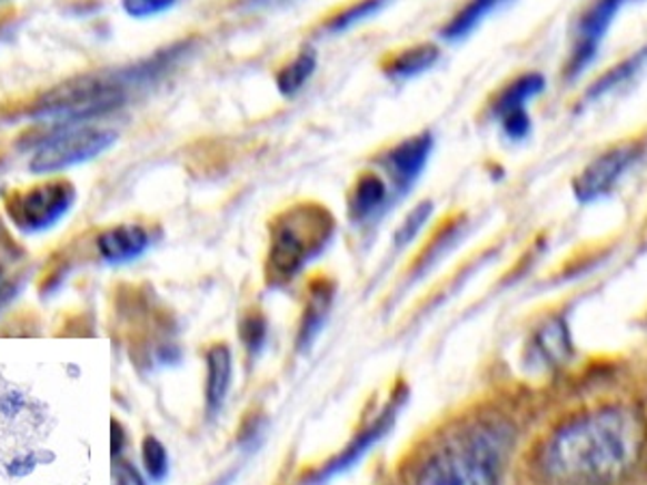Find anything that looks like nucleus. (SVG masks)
<instances>
[{
	"label": "nucleus",
	"mask_w": 647,
	"mask_h": 485,
	"mask_svg": "<svg viewBox=\"0 0 647 485\" xmlns=\"http://www.w3.org/2000/svg\"><path fill=\"white\" fill-rule=\"evenodd\" d=\"M33 466H36L33 457L27 455V457H22V459L11 462V464H9V473H11V475H27V473L33 471Z\"/></svg>",
	"instance_id": "obj_28"
},
{
	"label": "nucleus",
	"mask_w": 647,
	"mask_h": 485,
	"mask_svg": "<svg viewBox=\"0 0 647 485\" xmlns=\"http://www.w3.org/2000/svg\"><path fill=\"white\" fill-rule=\"evenodd\" d=\"M115 477H117V485H145L143 477L139 475V471L130 462H123V459L117 462Z\"/></svg>",
	"instance_id": "obj_26"
},
{
	"label": "nucleus",
	"mask_w": 647,
	"mask_h": 485,
	"mask_svg": "<svg viewBox=\"0 0 647 485\" xmlns=\"http://www.w3.org/2000/svg\"><path fill=\"white\" fill-rule=\"evenodd\" d=\"M335 233V219L328 208L316 201L296 203L270 221V242L266 255V283L283 287L305 265L318 257Z\"/></svg>",
	"instance_id": "obj_3"
},
{
	"label": "nucleus",
	"mask_w": 647,
	"mask_h": 485,
	"mask_svg": "<svg viewBox=\"0 0 647 485\" xmlns=\"http://www.w3.org/2000/svg\"><path fill=\"white\" fill-rule=\"evenodd\" d=\"M431 148H434L431 134L424 132V134H417L412 139L401 141L399 145L387 153L385 166L394 180V186L399 192H406L424 173V169L430 160Z\"/></svg>",
	"instance_id": "obj_11"
},
{
	"label": "nucleus",
	"mask_w": 647,
	"mask_h": 485,
	"mask_svg": "<svg viewBox=\"0 0 647 485\" xmlns=\"http://www.w3.org/2000/svg\"><path fill=\"white\" fill-rule=\"evenodd\" d=\"M644 153L641 145L619 143L611 150L594 158L575 180V194L580 203H591L605 194H609L617 182L626 175V171L639 160Z\"/></svg>",
	"instance_id": "obj_8"
},
{
	"label": "nucleus",
	"mask_w": 647,
	"mask_h": 485,
	"mask_svg": "<svg viewBox=\"0 0 647 485\" xmlns=\"http://www.w3.org/2000/svg\"><path fill=\"white\" fill-rule=\"evenodd\" d=\"M534 350L544 363H561L570 356V333H568V324L561 317H555L550 322H546L536 335L534 341Z\"/></svg>",
	"instance_id": "obj_17"
},
{
	"label": "nucleus",
	"mask_w": 647,
	"mask_h": 485,
	"mask_svg": "<svg viewBox=\"0 0 647 485\" xmlns=\"http://www.w3.org/2000/svg\"><path fill=\"white\" fill-rule=\"evenodd\" d=\"M646 63L647 46L646 48H641L637 54H633V57H628L626 61H621L619 65H615V68L609 70L607 74L603 75L598 82H594V84L589 87L585 100H587V102H596V100L609 95V93H613L615 89H619L621 84L630 82L635 75L639 74V72L646 68Z\"/></svg>",
	"instance_id": "obj_19"
},
{
	"label": "nucleus",
	"mask_w": 647,
	"mask_h": 485,
	"mask_svg": "<svg viewBox=\"0 0 647 485\" xmlns=\"http://www.w3.org/2000/svg\"><path fill=\"white\" fill-rule=\"evenodd\" d=\"M141 453H143L145 471L151 477V482H162L169 473V455L165 445L156 436H145Z\"/></svg>",
	"instance_id": "obj_23"
},
{
	"label": "nucleus",
	"mask_w": 647,
	"mask_h": 485,
	"mask_svg": "<svg viewBox=\"0 0 647 485\" xmlns=\"http://www.w3.org/2000/svg\"><path fill=\"white\" fill-rule=\"evenodd\" d=\"M509 447L511 430L505 421H470L421 459L412 485H499Z\"/></svg>",
	"instance_id": "obj_2"
},
{
	"label": "nucleus",
	"mask_w": 647,
	"mask_h": 485,
	"mask_svg": "<svg viewBox=\"0 0 647 485\" xmlns=\"http://www.w3.org/2000/svg\"><path fill=\"white\" fill-rule=\"evenodd\" d=\"M387 199H389V188L378 173H374V171L360 173L355 186L350 190V196H348L350 221L352 223L369 221L371 216H376L385 208Z\"/></svg>",
	"instance_id": "obj_15"
},
{
	"label": "nucleus",
	"mask_w": 647,
	"mask_h": 485,
	"mask_svg": "<svg viewBox=\"0 0 647 485\" xmlns=\"http://www.w3.org/2000/svg\"><path fill=\"white\" fill-rule=\"evenodd\" d=\"M178 0H121V7L132 18H151L169 11Z\"/></svg>",
	"instance_id": "obj_25"
},
{
	"label": "nucleus",
	"mask_w": 647,
	"mask_h": 485,
	"mask_svg": "<svg viewBox=\"0 0 647 485\" xmlns=\"http://www.w3.org/2000/svg\"><path fill=\"white\" fill-rule=\"evenodd\" d=\"M259 2H272V0H259Z\"/></svg>",
	"instance_id": "obj_30"
},
{
	"label": "nucleus",
	"mask_w": 647,
	"mask_h": 485,
	"mask_svg": "<svg viewBox=\"0 0 647 485\" xmlns=\"http://www.w3.org/2000/svg\"><path fill=\"white\" fill-rule=\"evenodd\" d=\"M628 0H594L578 18L570 59L566 63L568 78L583 74L600 52V46Z\"/></svg>",
	"instance_id": "obj_7"
},
{
	"label": "nucleus",
	"mask_w": 647,
	"mask_h": 485,
	"mask_svg": "<svg viewBox=\"0 0 647 485\" xmlns=\"http://www.w3.org/2000/svg\"><path fill=\"white\" fill-rule=\"evenodd\" d=\"M404 400H406V386L401 384L399 395H394V397L387 402V406L382 408V412H380L378 416H374L371 423L365 425V427L360 430L359 434L348 443V447L344 448V451H339L335 457H330L318 473H313V477L309 479V485L326 484V482L332 479L335 475H339V473L352 468V466L359 462L360 457H362L369 448L374 447V445H378V443L389 434V430H391L394 423H396L397 411H399V406L404 404Z\"/></svg>",
	"instance_id": "obj_9"
},
{
	"label": "nucleus",
	"mask_w": 647,
	"mask_h": 485,
	"mask_svg": "<svg viewBox=\"0 0 647 485\" xmlns=\"http://www.w3.org/2000/svg\"><path fill=\"white\" fill-rule=\"evenodd\" d=\"M110 436H112V441H110V453H112L115 459H119L121 457V451H123V445H126V434H123V427H121V423L117 418L110 421Z\"/></svg>",
	"instance_id": "obj_27"
},
{
	"label": "nucleus",
	"mask_w": 647,
	"mask_h": 485,
	"mask_svg": "<svg viewBox=\"0 0 647 485\" xmlns=\"http://www.w3.org/2000/svg\"><path fill=\"white\" fill-rule=\"evenodd\" d=\"M646 421L628 406L585 412L546 443L539 468L553 485H617L639 464Z\"/></svg>",
	"instance_id": "obj_1"
},
{
	"label": "nucleus",
	"mask_w": 647,
	"mask_h": 485,
	"mask_svg": "<svg viewBox=\"0 0 647 485\" xmlns=\"http://www.w3.org/2000/svg\"><path fill=\"white\" fill-rule=\"evenodd\" d=\"M544 75L522 74L511 80L492 102V114L501 123L505 137L509 141H525L531 134V117L527 104L544 91Z\"/></svg>",
	"instance_id": "obj_10"
},
{
	"label": "nucleus",
	"mask_w": 647,
	"mask_h": 485,
	"mask_svg": "<svg viewBox=\"0 0 647 485\" xmlns=\"http://www.w3.org/2000/svg\"><path fill=\"white\" fill-rule=\"evenodd\" d=\"M115 141H117L115 130L91 128V125H80V128L68 125L41 141L29 166L33 173L63 171V169L98 158Z\"/></svg>",
	"instance_id": "obj_5"
},
{
	"label": "nucleus",
	"mask_w": 647,
	"mask_h": 485,
	"mask_svg": "<svg viewBox=\"0 0 647 485\" xmlns=\"http://www.w3.org/2000/svg\"><path fill=\"white\" fill-rule=\"evenodd\" d=\"M318 68V54L313 48H302L293 61H289L288 65L277 74V89L281 91V95L291 98L296 95L307 80L313 75Z\"/></svg>",
	"instance_id": "obj_20"
},
{
	"label": "nucleus",
	"mask_w": 647,
	"mask_h": 485,
	"mask_svg": "<svg viewBox=\"0 0 647 485\" xmlns=\"http://www.w3.org/2000/svg\"><path fill=\"white\" fill-rule=\"evenodd\" d=\"M9 294H11V287H2V290H0V306L7 302Z\"/></svg>",
	"instance_id": "obj_29"
},
{
	"label": "nucleus",
	"mask_w": 647,
	"mask_h": 485,
	"mask_svg": "<svg viewBox=\"0 0 647 485\" xmlns=\"http://www.w3.org/2000/svg\"><path fill=\"white\" fill-rule=\"evenodd\" d=\"M0 274H2V270H0Z\"/></svg>",
	"instance_id": "obj_31"
},
{
	"label": "nucleus",
	"mask_w": 647,
	"mask_h": 485,
	"mask_svg": "<svg viewBox=\"0 0 647 485\" xmlns=\"http://www.w3.org/2000/svg\"><path fill=\"white\" fill-rule=\"evenodd\" d=\"M387 4H389V0H360V2H355V4L346 7L344 11L335 13L326 22V31L328 33H344V31L357 27L362 20L380 13Z\"/></svg>",
	"instance_id": "obj_21"
},
{
	"label": "nucleus",
	"mask_w": 647,
	"mask_h": 485,
	"mask_svg": "<svg viewBox=\"0 0 647 485\" xmlns=\"http://www.w3.org/2000/svg\"><path fill=\"white\" fill-rule=\"evenodd\" d=\"M335 281H330L328 276H318L309 283L307 290V302H305V311H302V320H300V329H298V350L307 352L313 341L320 335V331L326 324V317L330 313L332 300H335Z\"/></svg>",
	"instance_id": "obj_12"
},
{
	"label": "nucleus",
	"mask_w": 647,
	"mask_h": 485,
	"mask_svg": "<svg viewBox=\"0 0 647 485\" xmlns=\"http://www.w3.org/2000/svg\"><path fill=\"white\" fill-rule=\"evenodd\" d=\"M76 190L70 182H48L37 184L24 192H16L7 201V212L11 221L27 233L46 231L59 223L72 208Z\"/></svg>",
	"instance_id": "obj_6"
},
{
	"label": "nucleus",
	"mask_w": 647,
	"mask_h": 485,
	"mask_svg": "<svg viewBox=\"0 0 647 485\" xmlns=\"http://www.w3.org/2000/svg\"><path fill=\"white\" fill-rule=\"evenodd\" d=\"M206 404L208 414L215 416L216 412L222 408L225 397L231 386V375H233V361H231V350L225 343H215L206 352Z\"/></svg>",
	"instance_id": "obj_14"
},
{
	"label": "nucleus",
	"mask_w": 647,
	"mask_h": 485,
	"mask_svg": "<svg viewBox=\"0 0 647 485\" xmlns=\"http://www.w3.org/2000/svg\"><path fill=\"white\" fill-rule=\"evenodd\" d=\"M149 233L141 224H119L98 238V251L108 263H128L141 257L149 249Z\"/></svg>",
	"instance_id": "obj_13"
},
{
	"label": "nucleus",
	"mask_w": 647,
	"mask_h": 485,
	"mask_svg": "<svg viewBox=\"0 0 647 485\" xmlns=\"http://www.w3.org/2000/svg\"><path fill=\"white\" fill-rule=\"evenodd\" d=\"M126 82L130 80L121 75H84L63 82L37 102L33 117L66 125L102 117L117 111L126 102Z\"/></svg>",
	"instance_id": "obj_4"
},
{
	"label": "nucleus",
	"mask_w": 647,
	"mask_h": 485,
	"mask_svg": "<svg viewBox=\"0 0 647 485\" xmlns=\"http://www.w3.org/2000/svg\"><path fill=\"white\" fill-rule=\"evenodd\" d=\"M238 333H240L245 350L251 356L259 354L263 343H266V339H268V320H266V315L261 311H257V309H251L249 313L242 315Z\"/></svg>",
	"instance_id": "obj_22"
},
{
	"label": "nucleus",
	"mask_w": 647,
	"mask_h": 485,
	"mask_svg": "<svg viewBox=\"0 0 647 485\" xmlns=\"http://www.w3.org/2000/svg\"><path fill=\"white\" fill-rule=\"evenodd\" d=\"M509 0H468L467 4L451 18V22L442 29V38L458 41L470 36L492 11L501 9Z\"/></svg>",
	"instance_id": "obj_18"
},
{
	"label": "nucleus",
	"mask_w": 647,
	"mask_h": 485,
	"mask_svg": "<svg viewBox=\"0 0 647 485\" xmlns=\"http://www.w3.org/2000/svg\"><path fill=\"white\" fill-rule=\"evenodd\" d=\"M431 214V203L430 201H424V203H419L406 219H404V223L397 226L396 231V246L397 249H404L406 244H410L415 238H417V233L426 226L428 223V219H430Z\"/></svg>",
	"instance_id": "obj_24"
},
{
	"label": "nucleus",
	"mask_w": 647,
	"mask_h": 485,
	"mask_svg": "<svg viewBox=\"0 0 647 485\" xmlns=\"http://www.w3.org/2000/svg\"><path fill=\"white\" fill-rule=\"evenodd\" d=\"M438 57H440V50L434 43H419V46L404 48L399 52L389 54V59L382 61V72L391 80H408V78L428 72L438 61Z\"/></svg>",
	"instance_id": "obj_16"
}]
</instances>
